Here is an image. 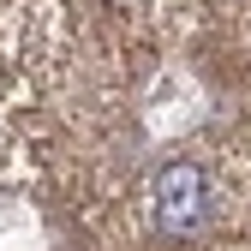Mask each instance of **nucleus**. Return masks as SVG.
Wrapping results in <instances>:
<instances>
[{
    "label": "nucleus",
    "instance_id": "obj_1",
    "mask_svg": "<svg viewBox=\"0 0 251 251\" xmlns=\"http://www.w3.org/2000/svg\"><path fill=\"white\" fill-rule=\"evenodd\" d=\"M209 215V179L198 162H168L162 174H155V222H162V233H198Z\"/></svg>",
    "mask_w": 251,
    "mask_h": 251
}]
</instances>
